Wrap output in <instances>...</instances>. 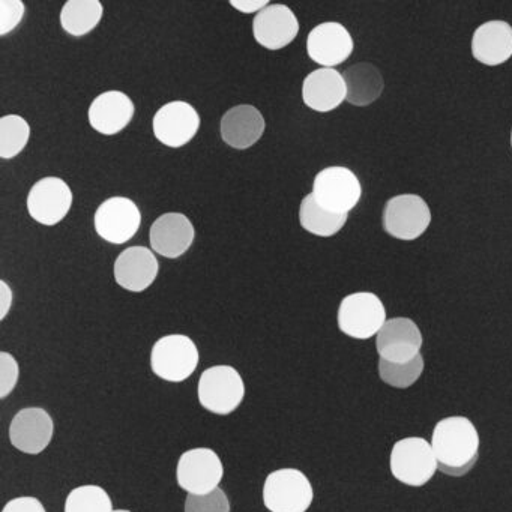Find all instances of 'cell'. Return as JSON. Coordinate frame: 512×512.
Instances as JSON below:
<instances>
[{
  "label": "cell",
  "instance_id": "obj_1",
  "mask_svg": "<svg viewBox=\"0 0 512 512\" xmlns=\"http://www.w3.org/2000/svg\"><path fill=\"white\" fill-rule=\"evenodd\" d=\"M431 448L437 467L448 476H464L478 460L479 433L466 416H448L434 425Z\"/></svg>",
  "mask_w": 512,
  "mask_h": 512
},
{
  "label": "cell",
  "instance_id": "obj_2",
  "mask_svg": "<svg viewBox=\"0 0 512 512\" xmlns=\"http://www.w3.org/2000/svg\"><path fill=\"white\" fill-rule=\"evenodd\" d=\"M200 406L214 415L226 416L235 412L245 398V382L232 365L206 368L197 385Z\"/></svg>",
  "mask_w": 512,
  "mask_h": 512
},
{
  "label": "cell",
  "instance_id": "obj_3",
  "mask_svg": "<svg viewBox=\"0 0 512 512\" xmlns=\"http://www.w3.org/2000/svg\"><path fill=\"white\" fill-rule=\"evenodd\" d=\"M392 476L407 487H422L436 475L437 460L431 443L424 437H404L392 446L389 455Z\"/></svg>",
  "mask_w": 512,
  "mask_h": 512
},
{
  "label": "cell",
  "instance_id": "obj_4",
  "mask_svg": "<svg viewBox=\"0 0 512 512\" xmlns=\"http://www.w3.org/2000/svg\"><path fill=\"white\" fill-rule=\"evenodd\" d=\"M199 361V349L188 335H164L152 346L151 370L164 382H185L193 376Z\"/></svg>",
  "mask_w": 512,
  "mask_h": 512
},
{
  "label": "cell",
  "instance_id": "obj_5",
  "mask_svg": "<svg viewBox=\"0 0 512 512\" xmlns=\"http://www.w3.org/2000/svg\"><path fill=\"white\" fill-rule=\"evenodd\" d=\"M313 500V484L302 470L283 467L266 476L263 503L269 512H307Z\"/></svg>",
  "mask_w": 512,
  "mask_h": 512
},
{
  "label": "cell",
  "instance_id": "obj_6",
  "mask_svg": "<svg viewBox=\"0 0 512 512\" xmlns=\"http://www.w3.org/2000/svg\"><path fill=\"white\" fill-rule=\"evenodd\" d=\"M386 320L385 305L376 293H350L338 307V329L355 340L376 337Z\"/></svg>",
  "mask_w": 512,
  "mask_h": 512
},
{
  "label": "cell",
  "instance_id": "obj_7",
  "mask_svg": "<svg viewBox=\"0 0 512 512\" xmlns=\"http://www.w3.org/2000/svg\"><path fill=\"white\" fill-rule=\"evenodd\" d=\"M382 224L383 230L391 238L398 241H416L430 227V206L418 194H398L386 202Z\"/></svg>",
  "mask_w": 512,
  "mask_h": 512
},
{
  "label": "cell",
  "instance_id": "obj_8",
  "mask_svg": "<svg viewBox=\"0 0 512 512\" xmlns=\"http://www.w3.org/2000/svg\"><path fill=\"white\" fill-rule=\"evenodd\" d=\"M311 196L326 211L349 215L361 200V181L347 167H326L314 178Z\"/></svg>",
  "mask_w": 512,
  "mask_h": 512
},
{
  "label": "cell",
  "instance_id": "obj_9",
  "mask_svg": "<svg viewBox=\"0 0 512 512\" xmlns=\"http://www.w3.org/2000/svg\"><path fill=\"white\" fill-rule=\"evenodd\" d=\"M224 466L220 455L211 448L188 449L179 457L176 481L188 494H206L223 481Z\"/></svg>",
  "mask_w": 512,
  "mask_h": 512
},
{
  "label": "cell",
  "instance_id": "obj_10",
  "mask_svg": "<svg viewBox=\"0 0 512 512\" xmlns=\"http://www.w3.org/2000/svg\"><path fill=\"white\" fill-rule=\"evenodd\" d=\"M140 224L142 212L128 197H110L95 211V232L109 244H127L139 232Z\"/></svg>",
  "mask_w": 512,
  "mask_h": 512
},
{
  "label": "cell",
  "instance_id": "obj_11",
  "mask_svg": "<svg viewBox=\"0 0 512 512\" xmlns=\"http://www.w3.org/2000/svg\"><path fill=\"white\" fill-rule=\"evenodd\" d=\"M73 190L64 179L49 176L32 185L26 200L32 220L43 226H56L65 220L73 206Z\"/></svg>",
  "mask_w": 512,
  "mask_h": 512
},
{
  "label": "cell",
  "instance_id": "obj_12",
  "mask_svg": "<svg viewBox=\"0 0 512 512\" xmlns=\"http://www.w3.org/2000/svg\"><path fill=\"white\" fill-rule=\"evenodd\" d=\"M200 116L187 101L164 104L152 121L155 139L167 148L178 149L188 145L199 133Z\"/></svg>",
  "mask_w": 512,
  "mask_h": 512
},
{
  "label": "cell",
  "instance_id": "obj_13",
  "mask_svg": "<svg viewBox=\"0 0 512 512\" xmlns=\"http://www.w3.org/2000/svg\"><path fill=\"white\" fill-rule=\"evenodd\" d=\"M421 329L409 317H394L386 320L376 335V350L380 359L392 364H407L421 355Z\"/></svg>",
  "mask_w": 512,
  "mask_h": 512
},
{
  "label": "cell",
  "instance_id": "obj_14",
  "mask_svg": "<svg viewBox=\"0 0 512 512\" xmlns=\"http://www.w3.org/2000/svg\"><path fill=\"white\" fill-rule=\"evenodd\" d=\"M353 49L355 41L341 23H320L308 34V58L322 68H335L344 64L352 56Z\"/></svg>",
  "mask_w": 512,
  "mask_h": 512
},
{
  "label": "cell",
  "instance_id": "obj_15",
  "mask_svg": "<svg viewBox=\"0 0 512 512\" xmlns=\"http://www.w3.org/2000/svg\"><path fill=\"white\" fill-rule=\"evenodd\" d=\"M55 434V421L43 407H26L17 412L10 425V440L14 448L29 455L46 451Z\"/></svg>",
  "mask_w": 512,
  "mask_h": 512
},
{
  "label": "cell",
  "instance_id": "obj_16",
  "mask_svg": "<svg viewBox=\"0 0 512 512\" xmlns=\"http://www.w3.org/2000/svg\"><path fill=\"white\" fill-rule=\"evenodd\" d=\"M196 239V229L187 215L169 212L160 215L149 230L151 250L166 259L184 256Z\"/></svg>",
  "mask_w": 512,
  "mask_h": 512
},
{
  "label": "cell",
  "instance_id": "obj_17",
  "mask_svg": "<svg viewBox=\"0 0 512 512\" xmlns=\"http://www.w3.org/2000/svg\"><path fill=\"white\" fill-rule=\"evenodd\" d=\"M160 263L154 251L146 247H130L122 251L115 260L113 275L122 289L142 293L157 280Z\"/></svg>",
  "mask_w": 512,
  "mask_h": 512
},
{
  "label": "cell",
  "instance_id": "obj_18",
  "mask_svg": "<svg viewBox=\"0 0 512 512\" xmlns=\"http://www.w3.org/2000/svg\"><path fill=\"white\" fill-rule=\"evenodd\" d=\"M299 34L298 17L286 5L271 4L253 20L254 40L265 49L281 50L292 44Z\"/></svg>",
  "mask_w": 512,
  "mask_h": 512
},
{
  "label": "cell",
  "instance_id": "obj_19",
  "mask_svg": "<svg viewBox=\"0 0 512 512\" xmlns=\"http://www.w3.org/2000/svg\"><path fill=\"white\" fill-rule=\"evenodd\" d=\"M347 88L343 73L335 68L311 71L302 83V101L313 112L329 113L346 101Z\"/></svg>",
  "mask_w": 512,
  "mask_h": 512
},
{
  "label": "cell",
  "instance_id": "obj_20",
  "mask_svg": "<svg viewBox=\"0 0 512 512\" xmlns=\"http://www.w3.org/2000/svg\"><path fill=\"white\" fill-rule=\"evenodd\" d=\"M134 112L133 100L125 92H103L89 106V124L103 136H116L130 125Z\"/></svg>",
  "mask_w": 512,
  "mask_h": 512
},
{
  "label": "cell",
  "instance_id": "obj_21",
  "mask_svg": "<svg viewBox=\"0 0 512 512\" xmlns=\"http://www.w3.org/2000/svg\"><path fill=\"white\" fill-rule=\"evenodd\" d=\"M266 121L262 112L250 104L232 107L220 122L221 139L230 148L244 151L262 139Z\"/></svg>",
  "mask_w": 512,
  "mask_h": 512
},
{
  "label": "cell",
  "instance_id": "obj_22",
  "mask_svg": "<svg viewBox=\"0 0 512 512\" xmlns=\"http://www.w3.org/2000/svg\"><path fill=\"white\" fill-rule=\"evenodd\" d=\"M472 56L479 64L499 67L512 58V26L503 20L482 23L473 32Z\"/></svg>",
  "mask_w": 512,
  "mask_h": 512
},
{
  "label": "cell",
  "instance_id": "obj_23",
  "mask_svg": "<svg viewBox=\"0 0 512 512\" xmlns=\"http://www.w3.org/2000/svg\"><path fill=\"white\" fill-rule=\"evenodd\" d=\"M346 82V101L355 107H367L376 103L385 89V80L379 68L370 62H359L343 73Z\"/></svg>",
  "mask_w": 512,
  "mask_h": 512
},
{
  "label": "cell",
  "instance_id": "obj_24",
  "mask_svg": "<svg viewBox=\"0 0 512 512\" xmlns=\"http://www.w3.org/2000/svg\"><path fill=\"white\" fill-rule=\"evenodd\" d=\"M104 8L98 0H70L61 11V26L71 37H85L98 28Z\"/></svg>",
  "mask_w": 512,
  "mask_h": 512
},
{
  "label": "cell",
  "instance_id": "obj_25",
  "mask_svg": "<svg viewBox=\"0 0 512 512\" xmlns=\"http://www.w3.org/2000/svg\"><path fill=\"white\" fill-rule=\"evenodd\" d=\"M347 218H349L347 214H334L323 209L311 193L302 199L299 206V223L302 229L319 238H331L337 235L346 226Z\"/></svg>",
  "mask_w": 512,
  "mask_h": 512
},
{
  "label": "cell",
  "instance_id": "obj_26",
  "mask_svg": "<svg viewBox=\"0 0 512 512\" xmlns=\"http://www.w3.org/2000/svg\"><path fill=\"white\" fill-rule=\"evenodd\" d=\"M31 139L28 121L19 115H7L0 119V157L13 160L22 154Z\"/></svg>",
  "mask_w": 512,
  "mask_h": 512
},
{
  "label": "cell",
  "instance_id": "obj_27",
  "mask_svg": "<svg viewBox=\"0 0 512 512\" xmlns=\"http://www.w3.org/2000/svg\"><path fill=\"white\" fill-rule=\"evenodd\" d=\"M110 494L100 485L88 484L74 488L65 500L64 512H113Z\"/></svg>",
  "mask_w": 512,
  "mask_h": 512
},
{
  "label": "cell",
  "instance_id": "obj_28",
  "mask_svg": "<svg viewBox=\"0 0 512 512\" xmlns=\"http://www.w3.org/2000/svg\"><path fill=\"white\" fill-rule=\"evenodd\" d=\"M424 356L418 355L407 364H392L379 359V376L383 383L392 388L406 389L418 382L424 373Z\"/></svg>",
  "mask_w": 512,
  "mask_h": 512
},
{
  "label": "cell",
  "instance_id": "obj_29",
  "mask_svg": "<svg viewBox=\"0 0 512 512\" xmlns=\"http://www.w3.org/2000/svg\"><path fill=\"white\" fill-rule=\"evenodd\" d=\"M229 496L223 488H215L211 493L188 494L184 512H230Z\"/></svg>",
  "mask_w": 512,
  "mask_h": 512
},
{
  "label": "cell",
  "instance_id": "obj_30",
  "mask_svg": "<svg viewBox=\"0 0 512 512\" xmlns=\"http://www.w3.org/2000/svg\"><path fill=\"white\" fill-rule=\"evenodd\" d=\"M26 7L22 0H2L0 2V37H7L16 31L25 17Z\"/></svg>",
  "mask_w": 512,
  "mask_h": 512
},
{
  "label": "cell",
  "instance_id": "obj_31",
  "mask_svg": "<svg viewBox=\"0 0 512 512\" xmlns=\"http://www.w3.org/2000/svg\"><path fill=\"white\" fill-rule=\"evenodd\" d=\"M20 367L17 359L11 353H0V398L13 394L19 383Z\"/></svg>",
  "mask_w": 512,
  "mask_h": 512
},
{
  "label": "cell",
  "instance_id": "obj_32",
  "mask_svg": "<svg viewBox=\"0 0 512 512\" xmlns=\"http://www.w3.org/2000/svg\"><path fill=\"white\" fill-rule=\"evenodd\" d=\"M2 512H47L44 508L43 502L37 497L22 496L16 497V499L10 500L7 505L4 506Z\"/></svg>",
  "mask_w": 512,
  "mask_h": 512
},
{
  "label": "cell",
  "instance_id": "obj_33",
  "mask_svg": "<svg viewBox=\"0 0 512 512\" xmlns=\"http://www.w3.org/2000/svg\"><path fill=\"white\" fill-rule=\"evenodd\" d=\"M269 4L268 0H232L230 7L235 8L238 13L242 14H259L260 11L265 10Z\"/></svg>",
  "mask_w": 512,
  "mask_h": 512
},
{
  "label": "cell",
  "instance_id": "obj_34",
  "mask_svg": "<svg viewBox=\"0 0 512 512\" xmlns=\"http://www.w3.org/2000/svg\"><path fill=\"white\" fill-rule=\"evenodd\" d=\"M14 293L7 281H0V320L7 319L11 307H13Z\"/></svg>",
  "mask_w": 512,
  "mask_h": 512
},
{
  "label": "cell",
  "instance_id": "obj_35",
  "mask_svg": "<svg viewBox=\"0 0 512 512\" xmlns=\"http://www.w3.org/2000/svg\"><path fill=\"white\" fill-rule=\"evenodd\" d=\"M113 512H133V511H128V509H115V511Z\"/></svg>",
  "mask_w": 512,
  "mask_h": 512
},
{
  "label": "cell",
  "instance_id": "obj_36",
  "mask_svg": "<svg viewBox=\"0 0 512 512\" xmlns=\"http://www.w3.org/2000/svg\"><path fill=\"white\" fill-rule=\"evenodd\" d=\"M511 149H512V130H511Z\"/></svg>",
  "mask_w": 512,
  "mask_h": 512
}]
</instances>
